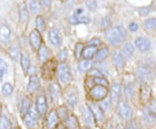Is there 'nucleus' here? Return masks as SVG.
Wrapping results in <instances>:
<instances>
[{"instance_id":"obj_22","label":"nucleus","mask_w":156,"mask_h":129,"mask_svg":"<svg viewBox=\"0 0 156 129\" xmlns=\"http://www.w3.org/2000/svg\"><path fill=\"white\" fill-rule=\"evenodd\" d=\"M68 129H81L78 118L74 113H69L66 120L62 121Z\"/></svg>"},{"instance_id":"obj_10","label":"nucleus","mask_w":156,"mask_h":129,"mask_svg":"<svg viewBox=\"0 0 156 129\" xmlns=\"http://www.w3.org/2000/svg\"><path fill=\"white\" fill-rule=\"evenodd\" d=\"M108 96L110 97L112 105H116L118 101L121 100V96L122 94V84L121 82H113L108 89Z\"/></svg>"},{"instance_id":"obj_25","label":"nucleus","mask_w":156,"mask_h":129,"mask_svg":"<svg viewBox=\"0 0 156 129\" xmlns=\"http://www.w3.org/2000/svg\"><path fill=\"white\" fill-rule=\"evenodd\" d=\"M38 52H37V55H38V59L40 62L42 63H45L46 62L49 61V58H50V51L48 49V47L44 44H42L41 46L39 47Z\"/></svg>"},{"instance_id":"obj_34","label":"nucleus","mask_w":156,"mask_h":129,"mask_svg":"<svg viewBox=\"0 0 156 129\" xmlns=\"http://www.w3.org/2000/svg\"><path fill=\"white\" fill-rule=\"evenodd\" d=\"M23 123L24 125L29 127V128H32L34 127L36 125H37V120H38V118H37V117H34L32 116L31 114H30V113H27L24 117H23Z\"/></svg>"},{"instance_id":"obj_1","label":"nucleus","mask_w":156,"mask_h":129,"mask_svg":"<svg viewBox=\"0 0 156 129\" xmlns=\"http://www.w3.org/2000/svg\"><path fill=\"white\" fill-rule=\"evenodd\" d=\"M127 37V30L123 26L116 25L106 30L105 39L112 46H119L122 44Z\"/></svg>"},{"instance_id":"obj_21","label":"nucleus","mask_w":156,"mask_h":129,"mask_svg":"<svg viewBox=\"0 0 156 129\" xmlns=\"http://www.w3.org/2000/svg\"><path fill=\"white\" fill-rule=\"evenodd\" d=\"M11 31L6 24H0V43L3 44H7L11 39Z\"/></svg>"},{"instance_id":"obj_49","label":"nucleus","mask_w":156,"mask_h":129,"mask_svg":"<svg viewBox=\"0 0 156 129\" xmlns=\"http://www.w3.org/2000/svg\"><path fill=\"white\" fill-rule=\"evenodd\" d=\"M68 57V51L66 50H63V51H62L60 53H59V56H58V58H59V60L61 61L60 62H64L66 59H67Z\"/></svg>"},{"instance_id":"obj_24","label":"nucleus","mask_w":156,"mask_h":129,"mask_svg":"<svg viewBox=\"0 0 156 129\" xmlns=\"http://www.w3.org/2000/svg\"><path fill=\"white\" fill-rule=\"evenodd\" d=\"M98 51V48L95 46H90L87 45L85 46L83 51V55H82V59L84 60H93V58H95V54Z\"/></svg>"},{"instance_id":"obj_36","label":"nucleus","mask_w":156,"mask_h":129,"mask_svg":"<svg viewBox=\"0 0 156 129\" xmlns=\"http://www.w3.org/2000/svg\"><path fill=\"white\" fill-rule=\"evenodd\" d=\"M144 29L147 31H153L156 30V18L155 17H150L146 19L144 22Z\"/></svg>"},{"instance_id":"obj_28","label":"nucleus","mask_w":156,"mask_h":129,"mask_svg":"<svg viewBox=\"0 0 156 129\" xmlns=\"http://www.w3.org/2000/svg\"><path fill=\"white\" fill-rule=\"evenodd\" d=\"M31 107V101L29 97H24L22 100L21 102V106H20V109H19V112H20V115L21 117H24L27 113H28L30 108Z\"/></svg>"},{"instance_id":"obj_35","label":"nucleus","mask_w":156,"mask_h":129,"mask_svg":"<svg viewBox=\"0 0 156 129\" xmlns=\"http://www.w3.org/2000/svg\"><path fill=\"white\" fill-rule=\"evenodd\" d=\"M56 113H57V115L60 119L61 122L64 121L66 118L69 116V108L67 107H65L64 105H62V106H59L58 107L56 108Z\"/></svg>"},{"instance_id":"obj_27","label":"nucleus","mask_w":156,"mask_h":129,"mask_svg":"<svg viewBox=\"0 0 156 129\" xmlns=\"http://www.w3.org/2000/svg\"><path fill=\"white\" fill-rule=\"evenodd\" d=\"M78 69L83 73H88L89 70L94 68V62L92 60H84L81 59L78 61Z\"/></svg>"},{"instance_id":"obj_16","label":"nucleus","mask_w":156,"mask_h":129,"mask_svg":"<svg viewBox=\"0 0 156 129\" xmlns=\"http://www.w3.org/2000/svg\"><path fill=\"white\" fill-rule=\"evenodd\" d=\"M48 37L50 40V44L55 46L56 48L60 47L62 44V37L60 33V31L56 28H53L50 30L49 34H48Z\"/></svg>"},{"instance_id":"obj_47","label":"nucleus","mask_w":156,"mask_h":129,"mask_svg":"<svg viewBox=\"0 0 156 129\" xmlns=\"http://www.w3.org/2000/svg\"><path fill=\"white\" fill-rule=\"evenodd\" d=\"M151 11L150 6H145V7H141L139 9V14L145 17V16H147Z\"/></svg>"},{"instance_id":"obj_30","label":"nucleus","mask_w":156,"mask_h":129,"mask_svg":"<svg viewBox=\"0 0 156 129\" xmlns=\"http://www.w3.org/2000/svg\"><path fill=\"white\" fill-rule=\"evenodd\" d=\"M89 78V82H90V87H93V86H95V85H99V86H103V87H106V88H108L110 87V83L107 80L105 77H95V78Z\"/></svg>"},{"instance_id":"obj_42","label":"nucleus","mask_w":156,"mask_h":129,"mask_svg":"<svg viewBox=\"0 0 156 129\" xmlns=\"http://www.w3.org/2000/svg\"><path fill=\"white\" fill-rule=\"evenodd\" d=\"M84 49V45L82 43H78L76 44V47H75V57L77 59L78 61L81 60L82 58V55H83V51Z\"/></svg>"},{"instance_id":"obj_14","label":"nucleus","mask_w":156,"mask_h":129,"mask_svg":"<svg viewBox=\"0 0 156 129\" xmlns=\"http://www.w3.org/2000/svg\"><path fill=\"white\" fill-rule=\"evenodd\" d=\"M61 122L57 115L56 108L51 109L46 115V127L47 129H56L57 125Z\"/></svg>"},{"instance_id":"obj_40","label":"nucleus","mask_w":156,"mask_h":129,"mask_svg":"<svg viewBox=\"0 0 156 129\" xmlns=\"http://www.w3.org/2000/svg\"><path fill=\"white\" fill-rule=\"evenodd\" d=\"M99 103V105L101 106V107L103 109V111L105 112V111H108L112 106V102L111 100H110V97L109 96H108L104 99V100H102V101H101L100 102H98Z\"/></svg>"},{"instance_id":"obj_11","label":"nucleus","mask_w":156,"mask_h":129,"mask_svg":"<svg viewBox=\"0 0 156 129\" xmlns=\"http://www.w3.org/2000/svg\"><path fill=\"white\" fill-rule=\"evenodd\" d=\"M35 107L38 113L39 116L44 117L47 115L48 113V101L44 94H40L37 96L35 101Z\"/></svg>"},{"instance_id":"obj_8","label":"nucleus","mask_w":156,"mask_h":129,"mask_svg":"<svg viewBox=\"0 0 156 129\" xmlns=\"http://www.w3.org/2000/svg\"><path fill=\"white\" fill-rule=\"evenodd\" d=\"M89 110L91 111L94 118H95V124L97 125H101L104 122L105 120V112L103 111V109L101 107L98 102H95V101H89L86 104Z\"/></svg>"},{"instance_id":"obj_20","label":"nucleus","mask_w":156,"mask_h":129,"mask_svg":"<svg viewBox=\"0 0 156 129\" xmlns=\"http://www.w3.org/2000/svg\"><path fill=\"white\" fill-rule=\"evenodd\" d=\"M39 87H40V79L38 76L37 75H30L27 87H26V90L29 94H32L34 92H36L38 89Z\"/></svg>"},{"instance_id":"obj_51","label":"nucleus","mask_w":156,"mask_h":129,"mask_svg":"<svg viewBox=\"0 0 156 129\" xmlns=\"http://www.w3.org/2000/svg\"><path fill=\"white\" fill-rule=\"evenodd\" d=\"M138 29H139V25H138L136 23H131L129 24V26H128V30H129L130 31H132V32L137 31Z\"/></svg>"},{"instance_id":"obj_52","label":"nucleus","mask_w":156,"mask_h":129,"mask_svg":"<svg viewBox=\"0 0 156 129\" xmlns=\"http://www.w3.org/2000/svg\"><path fill=\"white\" fill-rule=\"evenodd\" d=\"M109 23H110V20H109V18L108 17H105L104 19H103V21L101 23V27L102 28H105V27H108V25H109Z\"/></svg>"},{"instance_id":"obj_17","label":"nucleus","mask_w":156,"mask_h":129,"mask_svg":"<svg viewBox=\"0 0 156 129\" xmlns=\"http://www.w3.org/2000/svg\"><path fill=\"white\" fill-rule=\"evenodd\" d=\"M29 41L31 48L34 51H38L39 47L42 44V37L37 30H33L29 35Z\"/></svg>"},{"instance_id":"obj_41","label":"nucleus","mask_w":156,"mask_h":129,"mask_svg":"<svg viewBox=\"0 0 156 129\" xmlns=\"http://www.w3.org/2000/svg\"><path fill=\"white\" fill-rule=\"evenodd\" d=\"M36 27L39 32H42L45 30V22L42 16H37L36 18Z\"/></svg>"},{"instance_id":"obj_37","label":"nucleus","mask_w":156,"mask_h":129,"mask_svg":"<svg viewBox=\"0 0 156 129\" xmlns=\"http://www.w3.org/2000/svg\"><path fill=\"white\" fill-rule=\"evenodd\" d=\"M0 129H11V121L5 113L0 114Z\"/></svg>"},{"instance_id":"obj_29","label":"nucleus","mask_w":156,"mask_h":129,"mask_svg":"<svg viewBox=\"0 0 156 129\" xmlns=\"http://www.w3.org/2000/svg\"><path fill=\"white\" fill-rule=\"evenodd\" d=\"M109 50L106 48V47H103V48H101L98 49V51L96 52L95 56V61L97 62H103L104 60H106L107 58L109 56Z\"/></svg>"},{"instance_id":"obj_39","label":"nucleus","mask_w":156,"mask_h":129,"mask_svg":"<svg viewBox=\"0 0 156 129\" xmlns=\"http://www.w3.org/2000/svg\"><path fill=\"white\" fill-rule=\"evenodd\" d=\"M88 75V77L90 78H95V77H104V75L103 73L101 71L99 68H92L89 72L87 73Z\"/></svg>"},{"instance_id":"obj_55","label":"nucleus","mask_w":156,"mask_h":129,"mask_svg":"<svg viewBox=\"0 0 156 129\" xmlns=\"http://www.w3.org/2000/svg\"><path fill=\"white\" fill-rule=\"evenodd\" d=\"M62 1H65V0H62Z\"/></svg>"},{"instance_id":"obj_46","label":"nucleus","mask_w":156,"mask_h":129,"mask_svg":"<svg viewBox=\"0 0 156 129\" xmlns=\"http://www.w3.org/2000/svg\"><path fill=\"white\" fill-rule=\"evenodd\" d=\"M102 44V42H101V40L100 38H97V37H94V38H92V39H90L88 42V44L87 45H90V46H95V47H97L98 48V46H101Z\"/></svg>"},{"instance_id":"obj_53","label":"nucleus","mask_w":156,"mask_h":129,"mask_svg":"<svg viewBox=\"0 0 156 129\" xmlns=\"http://www.w3.org/2000/svg\"><path fill=\"white\" fill-rule=\"evenodd\" d=\"M56 129H68L65 126H64V124L62 123V122H60V123L57 125V127H56Z\"/></svg>"},{"instance_id":"obj_3","label":"nucleus","mask_w":156,"mask_h":129,"mask_svg":"<svg viewBox=\"0 0 156 129\" xmlns=\"http://www.w3.org/2000/svg\"><path fill=\"white\" fill-rule=\"evenodd\" d=\"M56 75L57 82L61 86L67 87L72 81V75L70 68L65 62H59L56 66Z\"/></svg>"},{"instance_id":"obj_33","label":"nucleus","mask_w":156,"mask_h":129,"mask_svg":"<svg viewBox=\"0 0 156 129\" xmlns=\"http://www.w3.org/2000/svg\"><path fill=\"white\" fill-rule=\"evenodd\" d=\"M90 19L89 17H85L83 14L81 15H74L69 18V23L71 24H78V23H89Z\"/></svg>"},{"instance_id":"obj_44","label":"nucleus","mask_w":156,"mask_h":129,"mask_svg":"<svg viewBox=\"0 0 156 129\" xmlns=\"http://www.w3.org/2000/svg\"><path fill=\"white\" fill-rule=\"evenodd\" d=\"M85 4H86V6H87V8L89 9V11H94L97 8V4H96L95 0H86Z\"/></svg>"},{"instance_id":"obj_19","label":"nucleus","mask_w":156,"mask_h":129,"mask_svg":"<svg viewBox=\"0 0 156 129\" xmlns=\"http://www.w3.org/2000/svg\"><path fill=\"white\" fill-rule=\"evenodd\" d=\"M113 62L115 67L116 68V69L118 71H122L124 69L125 65H126V59L123 56L122 52L116 51L114 53L113 55Z\"/></svg>"},{"instance_id":"obj_45","label":"nucleus","mask_w":156,"mask_h":129,"mask_svg":"<svg viewBox=\"0 0 156 129\" xmlns=\"http://www.w3.org/2000/svg\"><path fill=\"white\" fill-rule=\"evenodd\" d=\"M125 129H140L139 124H138V122L135 120L132 119L131 120L128 121V124H127Z\"/></svg>"},{"instance_id":"obj_5","label":"nucleus","mask_w":156,"mask_h":129,"mask_svg":"<svg viewBox=\"0 0 156 129\" xmlns=\"http://www.w3.org/2000/svg\"><path fill=\"white\" fill-rule=\"evenodd\" d=\"M142 120L147 126H152L156 122V98H152L143 106Z\"/></svg>"},{"instance_id":"obj_12","label":"nucleus","mask_w":156,"mask_h":129,"mask_svg":"<svg viewBox=\"0 0 156 129\" xmlns=\"http://www.w3.org/2000/svg\"><path fill=\"white\" fill-rule=\"evenodd\" d=\"M139 99L140 102H141L143 106L148 103L152 99V89L148 83L140 84Z\"/></svg>"},{"instance_id":"obj_2","label":"nucleus","mask_w":156,"mask_h":129,"mask_svg":"<svg viewBox=\"0 0 156 129\" xmlns=\"http://www.w3.org/2000/svg\"><path fill=\"white\" fill-rule=\"evenodd\" d=\"M155 78L154 68L146 64H140L136 68L134 71V79L140 84L148 83L153 82Z\"/></svg>"},{"instance_id":"obj_31","label":"nucleus","mask_w":156,"mask_h":129,"mask_svg":"<svg viewBox=\"0 0 156 129\" xmlns=\"http://www.w3.org/2000/svg\"><path fill=\"white\" fill-rule=\"evenodd\" d=\"M18 11H19V20L21 23H24L28 21L29 19V11L27 9V6L24 3L20 4V5L18 7Z\"/></svg>"},{"instance_id":"obj_50","label":"nucleus","mask_w":156,"mask_h":129,"mask_svg":"<svg viewBox=\"0 0 156 129\" xmlns=\"http://www.w3.org/2000/svg\"><path fill=\"white\" fill-rule=\"evenodd\" d=\"M40 4L44 9H50L51 5V0H40Z\"/></svg>"},{"instance_id":"obj_4","label":"nucleus","mask_w":156,"mask_h":129,"mask_svg":"<svg viewBox=\"0 0 156 129\" xmlns=\"http://www.w3.org/2000/svg\"><path fill=\"white\" fill-rule=\"evenodd\" d=\"M62 97L63 99L65 107H67L68 108L76 107L79 101V93L77 89L75 86H71L69 84L64 88Z\"/></svg>"},{"instance_id":"obj_6","label":"nucleus","mask_w":156,"mask_h":129,"mask_svg":"<svg viewBox=\"0 0 156 129\" xmlns=\"http://www.w3.org/2000/svg\"><path fill=\"white\" fill-rule=\"evenodd\" d=\"M117 115L124 121H129L133 119L134 110L128 101L126 100H120L115 105Z\"/></svg>"},{"instance_id":"obj_43","label":"nucleus","mask_w":156,"mask_h":129,"mask_svg":"<svg viewBox=\"0 0 156 129\" xmlns=\"http://www.w3.org/2000/svg\"><path fill=\"white\" fill-rule=\"evenodd\" d=\"M2 93L5 96H11L13 93V86L10 82H5L2 87Z\"/></svg>"},{"instance_id":"obj_15","label":"nucleus","mask_w":156,"mask_h":129,"mask_svg":"<svg viewBox=\"0 0 156 129\" xmlns=\"http://www.w3.org/2000/svg\"><path fill=\"white\" fill-rule=\"evenodd\" d=\"M49 95L55 102L59 101L60 97H62V91L61 89V85L59 84L57 82L51 81L49 84Z\"/></svg>"},{"instance_id":"obj_7","label":"nucleus","mask_w":156,"mask_h":129,"mask_svg":"<svg viewBox=\"0 0 156 129\" xmlns=\"http://www.w3.org/2000/svg\"><path fill=\"white\" fill-rule=\"evenodd\" d=\"M108 88L95 85L91 87L88 92L89 101H95V102H100L101 101L104 100L107 96H108Z\"/></svg>"},{"instance_id":"obj_48","label":"nucleus","mask_w":156,"mask_h":129,"mask_svg":"<svg viewBox=\"0 0 156 129\" xmlns=\"http://www.w3.org/2000/svg\"><path fill=\"white\" fill-rule=\"evenodd\" d=\"M7 70H8V65L3 59L0 58V72L3 73L4 75L7 73Z\"/></svg>"},{"instance_id":"obj_13","label":"nucleus","mask_w":156,"mask_h":129,"mask_svg":"<svg viewBox=\"0 0 156 129\" xmlns=\"http://www.w3.org/2000/svg\"><path fill=\"white\" fill-rule=\"evenodd\" d=\"M134 47L140 53H147L152 48V44L149 38L146 37H138L134 40Z\"/></svg>"},{"instance_id":"obj_38","label":"nucleus","mask_w":156,"mask_h":129,"mask_svg":"<svg viewBox=\"0 0 156 129\" xmlns=\"http://www.w3.org/2000/svg\"><path fill=\"white\" fill-rule=\"evenodd\" d=\"M30 11L32 14H37L41 11V6L38 1L37 0H31L30 2Z\"/></svg>"},{"instance_id":"obj_9","label":"nucleus","mask_w":156,"mask_h":129,"mask_svg":"<svg viewBox=\"0 0 156 129\" xmlns=\"http://www.w3.org/2000/svg\"><path fill=\"white\" fill-rule=\"evenodd\" d=\"M123 94L125 100L127 101H131L134 99L136 96V85H135V79L132 78L124 82L122 86Z\"/></svg>"},{"instance_id":"obj_26","label":"nucleus","mask_w":156,"mask_h":129,"mask_svg":"<svg viewBox=\"0 0 156 129\" xmlns=\"http://www.w3.org/2000/svg\"><path fill=\"white\" fill-rule=\"evenodd\" d=\"M134 52H135V47L134 45L130 43V42H128L126 43L125 44L123 45L122 48V55L123 56L125 57V59H131L134 55Z\"/></svg>"},{"instance_id":"obj_23","label":"nucleus","mask_w":156,"mask_h":129,"mask_svg":"<svg viewBox=\"0 0 156 129\" xmlns=\"http://www.w3.org/2000/svg\"><path fill=\"white\" fill-rule=\"evenodd\" d=\"M8 55L10 56L11 60L13 62H20V59H21V56H22V53L20 51V48L18 44H12L9 48V51H8Z\"/></svg>"},{"instance_id":"obj_18","label":"nucleus","mask_w":156,"mask_h":129,"mask_svg":"<svg viewBox=\"0 0 156 129\" xmlns=\"http://www.w3.org/2000/svg\"><path fill=\"white\" fill-rule=\"evenodd\" d=\"M82 116H83V120L84 123L86 124L89 127H92L95 125V120L93 114L91 111L89 110L88 106H84L82 109Z\"/></svg>"},{"instance_id":"obj_32","label":"nucleus","mask_w":156,"mask_h":129,"mask_svg":"<svg viewBox=\"0 0 156 129\" xmlns=\"http://www.w3.org/2000/svg\"><path fill=\"white\" fill-rule=\"evenodd\" d=\"M20 63H21L23 71L25 74L28 73L29 68L30 67V56H29L27 52L22 53L21 59H20Z\"/></svg>"},{"instance_id":"obj_54","label":"nucleus","mask_w":156,"mask_h":129,"mask_svg":"<svg viewBox=\"0 0 156 129\" xmlns=\"http://www.w3.org/2000/svg\"><path fill=\"white\" fill-rule=\"evenodd\" d=\"M3 76H4V74L0 72V82H1L2 81H3Z\"/></svg>"}]
</instances>
